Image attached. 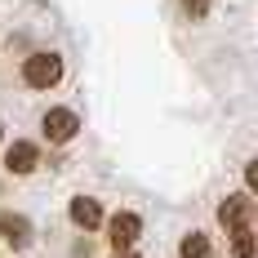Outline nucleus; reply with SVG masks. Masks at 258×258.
Returning <instances> with one entry per match:
<instances>
[{"instance_id": "obj_1", "label": "nucleus", "mask_w": 258, "mask_h": 258, "mask_svg": "<svg viewBox=\"0 0 258 258\" xmlns=\"http://www.w3.org/2000/svg\"><path fill=\"white\" fill-rule=\"evenodd\" d=\"M23 80L31 89H53L62 80V58L58 53H31V58H23Z\"/></svg>"}, {"instance_id": "obj_2", "label": "nucleus", "mask_w": 258, "mask_h": 258, "mask_svg": "<svg viewBox=\"0 0 258 258\" xmlns=\"http://www.w3.org/2000/svg\"><path fill=\"white\" fill-rule=\"evenodd\" d=\"M138 236H143V218H138V214L120 209V214H111V218H107V240H111V254L134 249V240H138Z\"/></svg>"}, {"instance_id": "obj_3", "label": "nucleus", "mask_w": 258, "mask_h": 258, "mask_svg": "<svg viewBox=\"0 0 258 258\" xmlns=\"http://www.w3.org/2000/svg\"><path fill=\"white\" fill-rule=\"evenodd\" d=\"M40 129H45V143H72L76 129H80V116L72 107H49L45 120H40Z\"/></svg>"}, {"instance_id": "obj_4", "label": "nucleus", "mask_w": 258, "mask_h": 258, "mask_svg": "<svg viewBox=\"0 0 258 258\" xmlns=\"http://www.w3.org/2000/svg\"><path fill=\"white\" fill-rule=\"evenodd\" d=\"M5 165H9V174H31V169L40 165V147H36L31 138H14V143L5 147Z\"/></svg>"}, {"instance_id": "obj_5", "label": "nucleus", "mask_w": 258, "mask_h": 258, "mask_svg": "<svg viewBox=\"0 0 258 258\" xmlns=\"http://www.w3.org/2000/svg\"><path fill=\"white\" fill-rule=\"evenodd\" d=\"M249 218H254V201H249L245 191H236V196H227V201L218 205V223H223L227 232H236V227H249Z\"/></svg>"}, {"instance_id": "obj_6", "label": "nucleus", "mask_w": 258, "mask_h": 258, "mask_svg": "<svg viewBox=\"0 0 258 258\" xmlns=\"http://www.w3.org/2000/svg\"><path fill=\"white\" fill-rule=\"evenodd\" d=\"M67 214H72V223H76L80 232H98L107 223V214H103V205L94 201V196H76L72 205H67Z\"/></svg>"}, {"instance_id": "obj_7", "label": "nucleus", "mask_w": 258, "mask_h": 258, "mask_svg": "<svg viewBox=\"0 0 258 258\" xmlns=\"http://www.w3.org/2000/svg\"><path fill=\"white\" fill-rule=\"evenodd\" d=\"M0 236H5L9 245H27V240H31V223L18 218V214H0Z\"/></svg>"}, {"instance_id": "obj_8", "label": "nucleus", "mask_w": 258, "mask_h": 258, "mask_svg": "<svg viewBox=\"0 0 258 258\" xmlns=\"http://www.w3.org/2000/svg\"><path fill=\"white\" fill-rule=\"evenodd\" d=\"M178 258H214V245H209L205 232H187L178 240Z\"/></svg>"}, {"instance_id": "obj_9", "label": "nucleus", "mask_w": 258, "mask_h": 258, "mask_svg": "<svg viewBox=\"0 0 258 258\" xmlns=\"http://www.w3.org/2000/svg\"><path fill=\"white\" fill-rule=\"evenodd\" d=\"M254 249H258L254 227H236V232H232V254L236 258H254Z\"/></svg>"}, {"instance_id": "obj_10", "label": "nucleus", "mask_w": 258, "mask_h": 258, "mask_svg": "<svg viewBox=\"0 0 258 258\" xmlns=\"http://www.w3.org/2000/svg\"><path fill=\"white\" fill-rule=\"evenodd\" d=\"M178 5H182V14H187L191 23H201V18L209 14V5H214V0H178Z\"/></svg>"}, {"instance_id": "obj_11", "label": "nucleus", "mask_w": 258, "mask_h": 258, "mask_svg": "<svg viewBox=\"0 0 258 258\" xmlns=\"http://www.w3.org/2000/svg\"><path fill=\"white\" fill-rule=\"evenodd\" d=\"M245 187L258 196V160H249V165H245Z\"/></svg>"}, {"instance_id": "obj_12", "label": "nucleus", "mask_w": 258, "mask_h": 258, "mask_svg": "<svg viewBox=\"0 0 258 258\" xmlns=\"http://www.w3.org/2000/svg\"><path fill=\"white\" fill-rule=\"evenodd\" d=\"M111 258H138V254H134V249H125V254H111Z\"/></svg>"}]
</instances>
